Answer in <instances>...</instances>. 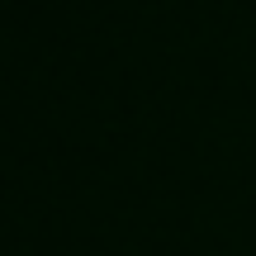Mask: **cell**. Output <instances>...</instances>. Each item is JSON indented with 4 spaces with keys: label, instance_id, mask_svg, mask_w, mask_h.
I'll use <instances>...</instances> for the list:
<instances>
[]
</instances>
